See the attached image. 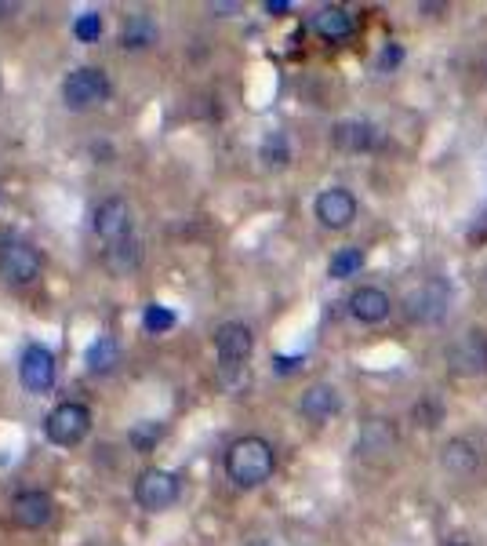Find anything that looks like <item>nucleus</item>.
I'll return each mask as SVG.
<instances>
[{
  "label": "nucleus",
  "mask_w": 487,
  "mask_h": 546,
  "mask_svg": "<svg viewBox=\"0 0 487 546\" xmlns=\"http://www.w3.org/2000/svg\"><path fill=\"white\" fill-rule=\"evenodd\" d=\"M106 263H110V270L117 273V277L131 273L135 266H139V244H135V241L110 244V248H106Z\"/></svg>",
  "instance_id": "b1692460"
},
{
  "label": "nucleus",
  "mask_w": 487,
  "mask_h": 546,
  "mask_svg": "<svg viewBox=\"0 0 487 546\" xmlns=\"http://www.w3.org/2000/svg\"><path fill=\"white\" fill-rule=\"evenodd\" d=\"M331 142H335V150L342 153H368L375 150L378 128L368 121H338L335 128H331Z\"/></svg>",
  "instance_id": "f3484780"
},
{
  "label": "nucleus",
  "mask_w": 487,
  "mask_h": 546,
  "mask_svg": "<svg viewBox=\"0 0 487 546\" xmlns=\"http://www.w3.org/2000/svg\"><path fill=\"white\" fill-rule=\"evenodd\" d=\"M357 452L368 455V459L397 452V430H393V423H389V419H368V423H364V430H360Z\"/></svg>",
  "instance_id": "a211bd4d"
},
{
  "label": "nucleus",
  "mask_w": 487,
  "mask_h": 546,
  "mask_svg": "<svg viewBox=\"0 0 487 546\" xmlns=\"http://www.w3.org/2000/svg\"><path fill=\"white\" fill-rule=\"evenodd\" d=\"M349 314L360 324H382L393 314V299H389V292L375 288V284H364V288L349 295Z\"/></svg>",
  "instance_id": "4468645a"
},
{
  "label": "nucleus",
  "mask_w": 487,
  "mask_h": 546,
  "mask_svg": "<svg viewBox=\"0 0 487 546\" xmlns=\"http://www.w3.org/2000/svg\"><path fill=\"white\" fill-rule=\"evenodd\" d=\"M160 437H164V423H157V419H142V423H135L128 430V445L139 455H150L153 448L160 445Z\"/></svg>",
  "instance_id": "4be33fe9"
},
{
  "label": "nucleus",
  "mask_w": 487,
  "mask_h": 546,
  "mask_svg": "<svg viewBox=\"0 0 487 546\" xmlns=\"http://www.w3.org/2000/svg\"><path fill=\"white\" fill-rule=\"evenodd\" d=\"M440 466L451 477H473L480 470V452L469 437H451L448 445L440 448Z\"/></svg>",
  "instance_id": "2eb2a0df"
},
{
  "label": "nucleus",
  "mask_w": 487,
  "mask_h": 546,
  "mask_svg": "<svg viewBox=\"0 0 487 546\" xmlns=\"http://www.w3.org/2000/svg\"><path fill=\"white\" fill-rule=\"evenodd\" d=\"M448 368L458 379H480L487 375V332H466L448 346Z\"/></svg>",
  "instance_id": "0eeeda50"
},
{
  "label": "nucleus",
  "mask_w": 487,
  "mask_h": 546,
  "mask_svg": "<svg viewBox=\"0 0 487 546\" xmlns=\"http://www.w3.org/2000/svg\"><path fill=\"white\" fill-rule=\"evenodd\" d=\"M451 306V284L444 277H426L404 295V314L415 324H440L448 317Z\"/></svg>",
  "instance_id": "f03ea898"
},
{
  "label": "nucleus",
  "mask_w": 487,
  "mask_h": 546,
  "mask_svg": "<svg viewBox=\"0 0 487 546\" xmlns=\"http://www.w3.org/2000/svg\"><path fill=\"white\" fill-rule=\"evenodd\" d=\"M415 419H418V426H422V430H437V426L444 423V408H440L433 397H422V401H418V408H415Z\"/></svg>",
  "instance_id": "a878e982"
},
{
  "label": "nucleus",
  "mask_w": 487,
  "mask_h": 546,
  "mask_svg": "<svg viewBox=\"0 0 487 546\" xmlns=\"http://www.w3.org/2000/svg\"><path fill=\"white\" fill-rule=\"evenodd\" d=\"M400 62H404V48H400L397 41H386V48H382V55H378V73H389V70H397Z\"/></svg>",
  "instance_id": "cd10ccee"
},
{
  "label": "nucleus",
  "mask_w": 487,
  "mask_h": 546,
  "mask_svg": "<svg viewBox=\"0 0 487 546\" xmlns=\"http://www.w3.org/2000/svg\"><path fill=\"white\" fill-rule=\"evenodd\" d=\"M55 517V499L48 492H40V488H26L19 496L11 499V521L19 528H44Z\"/></svg>",
  "instance_id": "f8f14e48"
},
{
  "label": "nucleus",
  "mask_w": 487,
  "mask_h": 546,
  "mask_svg": "<svg viewBox=\"0 0 487 546\" xmlns=\"http://www.w3.org/2000/svg\"><path fill=\"white\" fill-rule=\"evenodd\" d=\"M55 375H59V368H55V354H51L48 346H26L19 357V379L22 386L30 390V394H48L51 386H55Z\"/></svg>",
  "instance_id": "6e6552de"
},
{
  "label": "nucleus",
  "mask_w": 487,
  "mask_h": 546,
  "mask_svg": "<svg viewBox=\"0 0 487 546\" xmlns=\"http://www.w3.org/2000/svg\"><path fill=\"white\" fill-rule=\"evenodd\" d=\"M8 11H15V4H0V19H4V15H8Z\"/></svg>",
  "instance_id": "7c9ffc66"
},
{
  "label": "nucleus",
  "mask_w": 487,
  "mask_h": 546,
  "mask_svg": "<svg viewBox=\"0 0 487 546\" xmlns=\"http://www.w3.org/2000/svg\"><path fill=\"white\" fill-rule=\"evenodd\" d=\"M73 33H77V41H99V37H102V15H95V11L80 15V19L73 22Z\"/></svg>",
  "instance_id": "bb28decb"
},
{
  "label": "nucleus",
  "mask_w": 487,
  "mask_h": 546,
  "mask_svg": "<svg viewBox=\"0 0 487 546\" xmlns=\"http://www.w3.org/2000/svg\"><path fill=\"white\" fill-rule=\"evenodd\" d=\"M153 41H157V26H153V19L146 11L131 15V19L124 22V30H120V48L124 51H142V48H150Z\"/></svg>",
  "instance_id": "6ab92c4d"
},
{
  "label": "nucleus",
  "mask_w": 487,
  "mask_h": 546,
  "mask_svg": "<svg viewBox=\"0 0 487 546\" xmlns=\"http://www.w3.org/2000/svg\"><path fill=\"white\" fill-rule=\"evenodd\" d=\"M44 434L55 448H77L91 434V412L80 401H62L44 419Z\"/></svg>",
  "instance_id": "20e7f679"
},
{
  "label": "nucleus",
  "mask_w": 487,
  "mask_h": 546,
  "mask_svg": "<svg viewBox=\"0 0 487 546\" xmlns=\"http://www.w3.org/2000/svg\"><path fill=\"white\" fill-rule=\"evenodd\" d=\"M364 263H368V255H364V248H357V244H349V248H338V252L331 255L328 273L335 277V281H346V277H353V273L364 270Z\"/></svg>",
  "instance_id": "412c9836"
},
{
  "label": "nucleus",
  "mask_w": 487,
  "mask_h": 546,
  "mask_svg": "<svg viewBox=\"0 0 487 546\" xmlns=\"http://www.w3.org/2000/svg\"><path fill=\"white\" fill-rule=\"evenodd\" d=\"M215 354H219L222 368H240L255 354V332L244 321H226L215 332Z\"/></svg>",
  "instance_id": "1a4fd4ad"
},
{
  "label": "nucleus",
  "mask_w": 487,
  "mask_h": 546,
  "mask_svg": "<svg viewBox=\"0 0 487 546\" xmlns=\"http://www.w3.org/2000/svg\"><path fill=\"white\" fill-rule=\"evenodd\" d=\"M277 470V448L269 445L266 437L248 434L237 437L226 452V474L237 488H259L266 485Z\"/></svg>",
  "instance_id": "f257e3e1"
},
{
  "label": "nucleus",
  "mask_w": 487,
  "mask_h": 546,
  "mask_svg": "<svg viewBox=\"0 0 487 546\" xmlns=\"http://www.w3.org/2000/svg\"><path fill=\"white\" fill-rule=\"evenodd\" d=\"M259 157H262V164H266V168H288V161H291L288 135H284V132H269L266 139H262V146H259Z\"/></svg>",
  "instance_id": "5701e85b"
},
{
  "label": "nucleus",
  "mask_w": 487,
  "mask_h": 546,
  "mask_svg": "<svg viewBox=\"0 0 487 546\" xmlns=\"http://www.w3.org/2000/svg\"><path fill=\"white\" fill-rule=\"evenodd\" d=\"M175 321H179V317L171 314L168 306H157V303H150V306H146V314H142V328H146L150 335L171 332V328H175Z\"/></svg>",
  "instance_id": "393cba45"
},
{
  "label": "nucleus",
  "mask_w": 487,
  "mask_h": 546,
  "mask_svg": "<svg viewBox=\"0 0 487 546\" xmlns=\"http://www.w3.org/2000/svg\"><path fill=\"white\" fill-rule=\"evenodd\" d=\"M211 11H219V15H226V11H240V4H211Z\"/></svg>",
  "instance_id": "c756f323"
},
{
  "label": "nucleus",
  "mask_w": 487,
  "mask_h": 546,
  "mask_svg": "<svg viewBox=\"0 0 487 546\" xmlns=\"http://www.w3.org/2000/svg\"><path fill=\"white\" fill-rule=\"evenodd\" d=\"M266 11L269 15H284V11H291L288 0H266Z\"/></svg>",
  "instance_id": "c85d7f7f"
},
{
  "label": "nucleus",
  "mask_w": 487,
  "mask_h": 546,
  "mask_svg": "<svg viewBox=\"0 0 487 546\" xmlns=\"http://www.w3.org/2000/svg\"><path fill=\"white\" fill-rule=\"evenodd\" d=\"M251 546H273V543H266V539H259V543H251Z\"/></svg>",
  "instance_id": "2f4dec72"
},
{
  "label": "nucleus",
  "mask_w": 487,
  "mask_h": 546,
  "mask_svg": "<svg viewBox=\"0 0 487 546\" xmlns=\"http://www.w3.org/2000/svg\"><path fill=\"white\" fill-rule=\"evenodd\" d=\"M84 364H88V372H113L120 364V343L113 339V335H99L95 343L88 346V354H84Z\"/></svg>",
  "instance_id": "aec40b11"
},
{
  "label": "nucleus",
  "mask_w": 487,
  "mask_h": 546,
  "mask_svg": "<svg viewBox=\"0 0 487 546\" xmlns=\"http://www.w3.org/2000/svg\"><path fill=\"white\" fill-rule=\"evenodd\" d=\"M179 496H182L179 474L160 470V466L142 470L139 481H135V503H139L146 514H160V510H168V506L179 503Z\"/></svg>",
  "instance_id": "39448f33"
},
{
  "label": "nucleus",
  "mask_w": 487,
  "mask_h": 546,
  "mask_svg": "<svg viewBox=\"0 0 487 546\" xmlns=\"http://www.w3.org/2000/svg\"><path fill=\"white\" fill-rule=\"evenodd\" d=\"M95 233H99L106 244H120V241H131V204L124 197H106V201L95 208Z\"/></svg>",
  "instance_id": "9b49d317"
},
{
  "label": "nucleus",
  "mask_w": 487,
  "mask_h": 546,
  "mask_svg": "<svg viewBox=\"0 0 487 546\" xmlns=\"http://www.w3.org/2000/svg\"><path fill=\"white\" fill-rule=\"evenodd\" d=\"M299 412L306 415L309 423H328L331 415L342 412V397H338V390L331 383H313L306 394H302Z\"/></svg>",
  "instance_id": "dca6fc26"
},
{
  "label": "nucleus",
  "mask_w": 487,
  "mask_h": 546,
  "mask_svg": "<svg viewBox=\"0 0 487 546\" xmlns=\"http://www.w3.org/2000/svg\"><path fill=\"white\" fill-rule=\"evenodd\" d=\"M40 277V255L19 237H4L0 241V281L11 288H26Z\"/></svg>",
  "instance_id": "423d86ee"
},
{
  "label": "nucleus",
  "mask_w": 487,
  "mask_h": 546,
  "mask_svg": "<svg viewBox=\"0 0 487 546\" xmlns=\"http://www.w3.org/2000/svg\"><path fill=\"white\" fill-rule=\"evenodd\" d=\"M110 99V77L106 70L99 66H77L73 73H66V81H62V102H66V110H95L102 102Z\"/></svg>",
  "instance_id": "7ed1b4c3"
},
{
  "label": "nucleus",
  "mask_w": 487,
  "mask_h": 546,
  "mask_svg": "<svg viewBox=\"0 0 487 546\" xmlns=\"http://www.w3.org/2000/svg\"><path fill=\"white\" fill-rule=\"evenodd\" d=\"M313 212H317L324 230H349L353 219H357V197L346 186H331V190H324L317 197Z\"/></svg>",
  "instance_id": "9d476101"
},
{
  "label": "nucleus",
  "mask_w": 487,
  "mask_h": 546,
  "mask_svg": "<svg viewBox=\"0 0 487 546\" xmlns=\"http://www.w3.org/2000/svg\"><path fill=\"white\" fill-rule=\"evenodd\" d=\"M309 26H313V33H317L320 41L342 44L357 33V15L349 8H342V4H328V8H320L317 15H313Z\"/></svg>",
  "instance_id": "ddd939ff"
}]
</instances>
